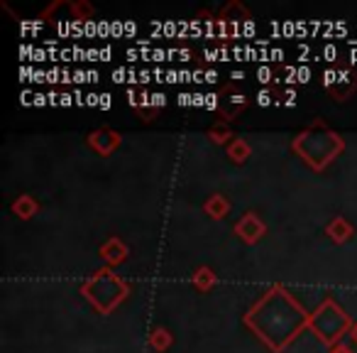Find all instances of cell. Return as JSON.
<instances>
[{
	"mask_svg": "<svg viewBox=\"0 0 357 353\" xmlns=\"http://www.w3.org/2000/svg\"><path fill=\"white\" fill-rule=\"evenodd\" d=\"M164 329H154L152 331V346H157V348H164L169 343V336H164Z\"/></svg>",
	"mask_w": 357,
	"mask_h": 353,
	"instance_id": "obj_5",
	"label": "cell"
},
{
	"mask_svg": "<svg viewBox=\"0 0 357 353\" xmlns=\"http://www.w3.org/2000/svg\"><path fill=\"white\" fill-rule=\"evenodd\" d=\"M228 130H225V128H213V130H211V138H213V140H218V143H223V140L225 138H228Z\"/></svg>",
	"mask_w": 357,
	"mask_h": 353,
	"instance_id": "obj_7",
	"label": "cell"
},
{
	"mask_svg": "<svg viewBox=\"0 0 357 353\" xmlns=\"http://www.w3.org/2000/svg\"><path fill=\"white\" fill-rule=\"evenodd\" d=\"M223 103H220V108H223V115L225 118H235V115L240 113V110L245 108V96L240 94V91H235V84H230L228 89H223Z\"/></svg>",
	"mask_w": 357,
	"mask_h": 353,
	"instance_id": "obj_1",
	"label": "cell"
},
{
	"mask_svg": "<svg viewBox=\"0 0 357 353\" xmlns=\"http://www.w3.org/2000/svg\"><path fill=\"white\" fill-rule=\"evenodd\" d=\"M100 106H103V108H108V106H110V96L108 94L100 96Z\"/></svg>",
	"mask_w": 357,
	"mask_h": 353,
	"instance_id": "obj_10",
	"label": "cell"
},
{
	"mask_svg": "<svg viewBox=\"0 0 357 353\" xmlns=\"http://www.w3.org/2000/svg\"><path fill=\"white\" fill-rule=\"evenodd\" d=\"M32 209H35V204H32V201L27 199V196H25V199H22V201H17V204H15V211L22 216V219H30Z\"/></svg>",
	"mask_w": 357,
	"mask_h": 353,
	"instance_id": "obj_4",
	"label": "cell"
},
{
	"mask_svg": "<svg viewBox=\"0 0 357 353\" xmlns=\"http://www.w3.org/2000/svg\"><path fill=\"white\" fill-rule=\"evenodd\" d=\"M164 99H167L164 94H154V96H152V103H154V106H164Z\"/></svg>",
	"mask_w": 357,
	"mask_h": 353,
	"instance_id": "obj_9",
	"label": "cell"
},
{
	"mask_svg": "<svg viewBox=\"0 0 357 353\" xmlns=\"http://www.w3.org/2000/svg\"><path fill=\"white\" fill-rule=\"evenodd\" d=\"M248 152H250V147L243 143V140H235V145L230 147V157L238 159V162H243V159L248 157Z\"/></svg>",
	"mask_w": 357,
	"mask_h": 353,
	"instance_id": "obj_2",
	"label": "cell"
},
{
	"mask_svg": "<svg viewBox=\"0 0 357 353\" xmlns=\"http://www.w3.org/2000/svg\"><path fill=\"white\" fill-rule=\"evenodd\" d=\"M211 280H213V278H211L208 270H199V275H196V278H194V282L199 284V287H208Z\"/></svg>",
	"mask_w": 357,
	"mask_h": 353,
	"instance_id": "obj_6",
	"label": "cell"
},
{
	"mask_svg": "<svg viewBox=\"0 0 357 353\" xmlns=\"http://www.w3.org/2000/svg\"><path fill=\"white\" fill-rule=\"evenodd\" d=\"M269 101H272V94H269V91H262V94L257 96V103L259 106H267Z\"/></svg>",
	"mask_w": 357,
	"mask_h": 353,
	"instance_id": "obj_8",
	"label": "cell"
},
{
	"mask_svg": "<svg viewBox=\"0 0 357 353\" xmlns=\"http://www.w3.org/2000/svg\"><path fill=\"white\" fill-rule=\"evenodd\" d=\"M328 231H331V233H335V240H342L347 233H350V229H347V224L342 219H337L335 224L328 226Z\"/></svg>",
	"mask_w": 357,
	"mask_h": 353,
	"instance_id": "obj_3",
	"label": "cell"
}]
</instances>
